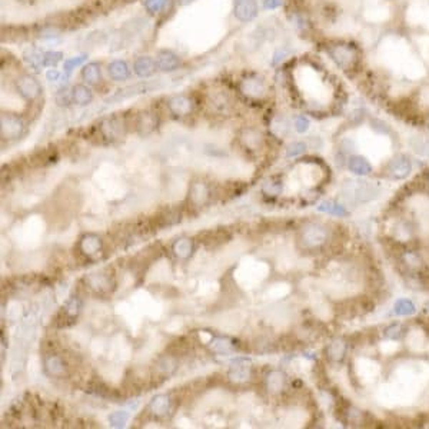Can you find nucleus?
Returning a JSON list of instances; mask_svg holds the SVG:
<instances>
[{"mask_svg":"<svg viewBox=\"0 0 429 429\" xmlns=\"http://www.w3.org/2000/svg\"><path fill=\"white\" fill-rule=\"evenodd\" d=\"M325 52L329 56V59L334 62L335 66L343 72H352L359 66L361 53H359V48L355 43L345 40L331 42L326 45Z\"/></svg>","mask_w":429,"mask_h":429,"instance_id":"obj_1","label":"nucleus"},{"mask_svg":"<svg viewBox=\"0 0 429 429\" xmlns=\"http://www.w3.org/2000/svg\"><path fill=\"white\" fill-rule=\"evenodd\" d=\"M329 231L323 223L320 222H308L300 228L299 231V243L305 249H318L328 242Z\"/></svg>","mask_w":429,"mask_h":429,"instance_id":"obj_2","label":"nucleus"},{"mask_svg":"<svg viewBox=\"0 0 429 429\" xmlns=\"http://www.w3.org/2000/svg\"><path fill=\"white\" fill-rule=\"evenodd\" d=\"M266 90L265 79L256 73H248L239 80V92L248 99H262L266 95Z\"/></svg>","mask_w":429,"mask_h":429,"instance_id":"obj_3","label":"nucleus"},{"mask_svg":"<svg viewBox=\"0 0 429 429\" xmlns=\"http://www.w3.org/2000/svg\"><path fill=\"white\" fill-rule=\"evenodd\" d=\"M345 189H346L345 193L348 195V198L355 199L356 202L361 203L371 202L372 199L378 198V195L381 193L379 186L371 182H348Z\"/></svg>","mask_w":429,"mask_h":429,"instance_id":"obj_4","label":"nucleus"},{"mask_svg":"<svg viewBox=\"0 0 429 429\" xmlns=\"http://www.w3.org/2000/svg\"><path fill=\"white\" fill-rule=\"evenodd\" d=\"M0 132L2 137L6 140H14L19 139L25 132V122L22 120L21 116L14 113H2L0 117Z\"/></svg>","mask_w":429,"mask_h":429,"instance_id":"obj_5","label":"nucleus"},{"mask_svg":"<svg viewBox=\"0 0 429 429\" xmlns=\"http://www.w3.org/2000/svg\"><path fill=\"white\" fill-rule=\"evenodd\" d=\"M17 93L28 102H33L42 95V86L37 79L30 75H22L14 82Z\"/></svg>","mask_w":429,"mask_h":429,"instance_id":"obj_6","label":"nucleus"},{"mask_svg":"<svg viewBox=\"0 0 429 429\" xmlns=\"http://www.w3.org/2000/svg\"><path fill=\"white\" fill-rule=\"evenodd\" d=\"M212 191L211 186L202 180H195L189 186L188 192V202L192 205V208H202L209 202Z\"/></svg>","mask_w":429,"mask_h":429,"instance_id":"obj_7","label":"nucleus"},{"mask_svg":"<svg viewBox=\"0 0 429 429\" xmlns=\"http://www.w3.org/2000/svg\"><path fill=\"white\" fill-rule=\"evenodd\" d=\"M85 285L96 293H109L115 286V280L109 273L95 272L85 278Z\"/></svg>","mask_w":429,"mask_h":429,"instance_id":"obj_8","label":"nucleus"},{"mask_svg":"<svg viewBox=\"0 0 429 429\" xmlns=\"http://www.w3.org/2000/svg\"><path fill=\"white\" fill-rule=\"evenodd\" d=\"M77 246H79L80 253L88 259L96 258L103 251L102 239H100V236L95 235V233H85L82 238L79 239Z\"/></svg>","mask_w":429,"mask_h":429,"instance_id":"obj_9","label":"nucleus"},{"mask_svg":"<svg viewBox=\"0 0 429 429\" xmlns=\"http://www.w3.org/2000/svg\"><path fill=\"white\" fill-rule=\"evenodd\" d=\"M168 109L171 112L172 115L179 116V117H183V116L191 115L192 110H193V102L192 99L188 95H183V93H179V95H173L168 99Z\"/></svg>","mask_w":429,"mask_h":429,"instance_id":"obj_10","label":"nucleus"},{"mask_svg":"<svg viewBox=\"0 0 429 429\" xmlns=\"http://www.w3.org/2000/svg\"><path fill=\"white\" fill-rule=\"evenodd\" d=\"M155 60H156L157 70H160L164 73H172V72H175L180 68V65H182L180 57L175 52L168 50V49L159 50Z\"/></svg>","mask_w":429,"mask_h":429,"instance_id":"obj_11","label":"nucleus"},{"mask_svg":"<svg viewBox=\"0 0 429 429\" xmlns=\"http://www.w3.org/2000/svg\"><path fill=\"white\" fill-rule=\"evenodd\" d=\"M99 130L102 133L103 137L109 139V140H115L117 137L123 136L125 133V123L120 117L117 116H110L103 119L100 125H99Z\"/></svg>","mask_w":429,"mask_h":429,"instance_id":"obj_12","label":"nucleus"},{"mask_svg":"<svg viewBox=\"0 0 429 429\" xmlns=\"http://www.w3.org/2000/svg\"><path fill=\"white\" fill-rule=\"evenodd\" d=\"M258 3L256 0H235L233 16L239 22H251L258 16Z\"/></svg>","mask_w":429,"mask_h":429,"instance_id":"obj_13","label":"nucleus"},{"mask_svg":"<svg viewBox=\"0 0 429 429\" xmlns=\"http://www.w3.org/2000/svg\"><path fill=\"white\" fill-rule=\"evenodd\" d=\"M43 366L49 376L52 378H63L68 374V366L59 355L48 354L43 359Z\"/></svg>","mask_w":429,"mask_h":429,"instance_id":"obj_14","label":"nucleus"},{"mask_svg":"<svg viewBox=\"0 0 429 429\" xmlns=\"http://www.w3.org/2000/svg\"><path fill=\"white\" fill-rule=\"evenodd\" d=\"M135 126H136L137 133L140 136H148L150 133H153L157 128V116L156 113L153 112H140L139 115L136 116V122H135Z\"/></svg>","mask_w":429,"mask_h":429,"instance_id":"obj_15","label":"nucleus"},{"mask_svg":"<svg viewBox=\"0 0 429 429\" xmlns=\"http://www.w3.org/2000/svg\"><path fill=\"white\" fill-rule=\"evenodd\" d=\"M412 171V164L408 157L399 155L388 164V173L392 179H403Z\"/></svg>","mask_w":429,"mask_h":429,"instance_id":"obj_16","label":"nucleus"},{"mask_svg":"<svg viewBox=\"0 0 429 429\" xmlns=\"http://www.w3.org/2000/svg\"><path fill=\"white\" fill-rule=\"evenodd\" d=\"M239 140L248 150H259L263 146V135L256 128H245L239 135Z\"/></svg>","mask_w":429,"mask_h":429,"instance_id":"obj_17","label":"nucleus"},{"mask_svg":"<svg viewBox=\"0 0 429 429\" xmlns=\"http://www.w3.org/2000/svg\"><path fill=\"white\" fill-rule=\"evenodd\" d=\"M265 385L269 394H272V395L280 394L286 385V375L283 374L282 371L272 369V371H269L268 375H266Z\"/></svg>","mask_w":429,"mask_h":429,"instance_id":"obj_18","label":"nucleus"},{"mask_svg":"<svg viewBox=\"0 0 429 429\" xmlns=\"http://www.w3.org/2000/svg\"><path fill=\"white\" fill-rule=\"evenodd\" d=\"M155 374H157L160 378H168L171 375L175 374L177 369V359L175 355H164L160 358H157L155 363Z\"/></svg>","mask_w":429,"mask_h":429,"instance_id":"obj_19","label":"nucleus"},{"mask_svg":"<svg viewBox=\"0 0 429 429\" xmlns=\"http://www.w3.org/2000/svg\"><path fill=\"white\" fill-rule=\"evenodd\" d=\"M156 70V60L150 56H139L133 62V72L139 77H150Z\"/></svg>","mask_w":429,"mask_h":429,"instance_id":"obj_20","label":"nucleus"},{"mask_svg":"<svg viewBox=\"0 0 429 429\" xmlns=\"http://www.w3.org/2000/svg\"><path fill=\"white\" fill-rule=\"evenodd\" d=\"M108 75L115 82H125L132 75L129 65L125 60H113L108 65Z\"/></svg>","mask_w":429,"mask_h":429,"instance_id":"obj_21","label":"nucleus"},{"mask_svg":"<svg viewBox=\"0 0 429 429\" xmlns=\"http://www.w3.org/2000/svg\"><path fill=\"white\" fill-rule=\"evenodd\" d=\"M348 352V343L341 338L331 341L325 348V354L329 361L341 362Z\"/></svg>","mask_w":429,"mask_h":429,"instance_id":"obj_22","label":"nucleus"},{"mask_svg":"<svg viewBox=\"0 0 429 429\" xmlns=\"http://www.w3.org/2000/svg\"><path fill=\"white\" fill-rule=\"evenodd\" d=\"M195 251V245L193 240L189 238H179L173 242L172 245V252L176 256L177 259L186 260L192 256V253Z\"/></svg>","mask_w":429,"mask_h":429,"instance_id":"obj_23","label":"nucleus"},{"mask_svg":"<svg viewBox=\"0 0 429 429\" xmlns=\"http://www.w3.org/2000/svg\"><path fill=\"white\" fill-rule=\"evenodd\" d=\"M348 168H349V171L355 175H358V176H366L372 172V165L369 164L368 159L359 156V155H354V156L349 157Z\"/></svg>","mask_w":429,"mask_h":429,"instance_id":"obj_24","label":"nucleus"},{"mask_svg":"<svg viewBox=\"0 0 429 429\" xmlns=\"http://www.w3.org/2000/svg\"><path fill=\"white\" fill-rule=\"evenodd\" d=\"M171 405L172 401L169 395L159 394V395L153 396L152 401L149 402V411L155 416H165L171 411Z\"/></svg>","mask_w":429,"mask_h":429,"instance_id":"obj_25","label":"nucleus"},{"mask_svg":"<svg viewBox=\"0 0 429 429\" xmlns=\"http://www.w3.org/2000/svg\"><path fill=\"white\" fill-rule=\"evenodd\" d=\"M72 99L77 106H86L93 100V92L88 85H75L72 88Z\"/></svg>","mask_w":429,"mask_h":429,"instance_id":"obj_26","label":"nucleus"},{"mask_svg":"<svg viewBox=\"0 0 429 429\" xmlns=\"http://www.w3.org/2000/svg\"><path fill=\"white\" fill-rule=\"evenodd\" d=\"M82 79L86 85H97L102 79V70L99 63L90 62L88 65H85L82 69Z\"/></svg>","mask_w":429,"mask_h":429,"instance_id":"obj_27","label":"nucleus"},{"mask_svg":"<svg viewBox=\"0 0 429 429\" xmlns=\"http://www.w3.org/2000/svg\"><path fill=\"white\" fill-rule=\"evenodd\" d=\"M211 351L218 355H229L235 351V342L225 336H219L211 342Z\"/></svg>","mask_w":429,"mask_h":429,"instance_id":"obj_28","label":"nucleus"},{"mask_svg":"<svg viewBox=\"0 0 429 429\" xmlns=\"http://www.w3.org/2000/svg\"><path fill=\"white\" fill-rule=\"evenodd\" d=\"M251 378H252V369L246 365L232 368L228 374V379L233 383H245V382L251 381Z\"/></svg>","mask_w":429,"mask_h":429,"instance_id":"obj_29","label":"nucleus"},{"mask_svg":"<svg viewBox=\"0 0 429 429\" xmlns=\"http://www.w3.org/2000/svg\"><path fill=\"white\" fill-rule=\"evenodd\" d=\"M80 300L77 296H70V299L66 300V303L62 308V315L65 316V319L75 320L79 314H80Z\"/></svg>","mask_w":429,"mask_h":429,"instance_id":"obj_30","label":"nucleus"},{"mask_svg":"<svg viewBox=\"0 0 429 429\" xmlns=\"http://www.w3.org/2000/svg\"><path fill=\"white\" fill-rule=\"evenodd\" d=\"M209 105H211V108H213V109L216 110V112H226L228 110V108H229V105H231V100H229V96L226 95L225 92H222V90H216L215 93H212L211 96H209Z\"/></svg>","mask_w":429,"mask_h":429,"instance_id":"obj_31","label":"nucleus"},{"mask_svg":"<svg viewBox=\"0 0 429 429\" xmlns=\"http://www.w3.org/2000/svg\"><path fill=\"white\" fill-rule=\"evenodd\" d=\"M271 130L278 137H285L291 132V123H289V120L286 119L285 116H276V117H273V120L271 122Z\"/></svg>","mask_w":429,"mask_h":429,"instance_id":"obj_32","label":"nucleus"},{"mask_svg":"<svg viewBox=\"0 0 429 429\" xmlns=\"http://www.w3.org/2000/svg\"><path fill=\"white\" fill-rule=\"evenodd\" d=\"M318 209L320 212H325V213H329V215H334V216H338V218H343L346 216L348 212L346 209L341 206L339 203H336L334 200H325L318 206Z\"/></svg>","mask_w":429,"mask_h":429,"instance_id":"obj_33","label":"nucleus"},{"mask_svg":"<svg viewBox=\"0 0 429 429\" xmlns=\"http://www.w3.org/2000/svg\"><path fill=\"white\" fill-rule=\"evenodd\" d=\"M283 191V183L282 180H276V179H269L266 180L265 183L262 185V193L265 196H269V198H276L279 196L280 193Z\"/></svg>","mask_w":429,"mask_h":429,"instance_id":"obj_34","label":"nucleus"},{"mask_svg":"<svg viewBox=\"0 0 429 429\" xmlns=\"http://www.w3.org/2000/svg\"><path fill=\"white\" fill-rule=\"evenodd\" d=\"M415 305L409 299H398L394 305V312L399 316H408V315L415 314Z\"/></svg>","mask_w":429,"mask_h":429,"instance_id":"obj_35","label":"nucleus"},{"mask_svg":"<svg viewBox=\"0 0 429 429\" xmlns=\"http://www.w3.org/2000/svg\"><path fill=\"white\" fill-rule=\"evenodd\" d=\"M25 59L29 63V66H32L36 70H39L40 68H45V53H40L34 49H30L29 52H26Z\"/></svg>","mask_w":429,"mask_h":429,"instance_id":"obj_36","label":"nucleus"},{"mask_svg":"<svg viewBox=\"0 0 429 429\" xmlns=\"http://www.w3.org/2000/svg\"><path fill=\"white\" fill-rule=\"evenodd\" d=\"M402 259H403V263L408 266L409 269H412V271H416V269L422 268L423 260L416 252H412V251L405 252L403 253V256H402Z\"/></svg>","mask_w":429,"mask_h":429,"instance_id":"obj_37","label":"nucleus"},{"mask_svg":"<svg viewBox=\"0 0 429 429\" xmlns=\"http://www.w3.org/2000/svg\"><path fill=\"white\" fill-rule=\"evenodd\" d=\"M128 421H129V414L125 411H115L109 415V423L115 428L125 426V423H128Z\"/></svg>","mask_w":429,"mask_h":429,"instance_id":"obj_38","label":"nucleus"},{"mask_svg":"<svg viewBox=\"0 0 429 429\" xmlns=\"http://www.w3.org/2000/svg\"><path fill=\"white\" fill-rule=\"evenodd\" d=\"M394 235H395V238L399 239V240H408V239L412 238L414 232H412V228H411L408 223L399 222V223L394 228Z\"/></svg>","mask_w":429,"mask_h":429,"instance_id":"obj_39","label":"nucleus"},{"mask_svg":"<svg viewBox=\"0 0 429 429\" xmlns=\"http://www.w3.org/2000/svg\"><path fill=\"white\" fill-rule=\"evenodd\" d=\"M88 57L85 55L82 56H73V57H69V59H66V60L63 62V73H66L68 76H70V73L75 70V68H77V66H80L83 62L86 60Z\"/></svg>","mask_w":429,"mask_h":429,"instance_id":"obj_40","label":"nucleus"},{"mask_svg":"<svg viewBox=\"0 0 429 429\" xmlns=\"http://www.w3.org/2000/svg\"><path fill=\"white\" fill-rule=\"evenodd\" d=\"M307 148H308V143H305V142H300V140H298V142H292L289 146H288V148H286V156L288 157L299 156V155H302V153H305Z\"/></svg>","mask_w":429,"mask_h":429,"instance_id":"obj_41","label":"nucleus"},{"mask_svg":"<svg viewBox=\"0 0 429 429\" xmlns=\"http://www.w3.org/2000/svg\"><path fill=\"white\" fill-rule=\"evenodd\" d=\"M383 335H385V338H388L391 341H398L403 335V326H402L401 323H392L391 326L385 329Z\"/></svg>","mask_w":429,"mask_h":429,"instance_id":"obj_42","label":"nucleus"},{"mask_svg":"<svg viewBox=\"0 0 429 429\" xmlns=\"http://www.w3.org/2000/svg\"><path fill=\"white\" fill-rule=\"evenodd\" d=\"M56 102L59 103L60 106H69L70 103H73V99H72V89H60V90L57 92V95H56Z\"/></svg>","mask_w":429,"mask_h":429,"instance_id":"obj_43","label":"nucleus"},{"mask_svg":"<svg viewBox=\"0 0 429 429\" xmlns=\"http://www.w3.org/2000/svg\"><path fill=\"white\" fill-rule=\"evenodd\" d=\"M168 0H145V9L152 14L159 13L166 5Z\"/></svg>","mask_w":429,"mask_h":429,"instance_id":"obj_44","label":"nucleus"},{"mask_svg":"<svg viewBox=\"0 0 429 429\" xmlns=\"http://www.w3.org/2000/svg\"><path fill=\"white\" fill-rule=\"evenodd\" d=\"M309 126H311V122H309V119H308L307 116H296L295 120H293V128H295V130H296L298 133H305V132H308Z\"/></svg>","mask_w":429,"mask_h":429,"instance_id":"obj_45","label":"nucleus"},{"mask_svg":"<svg viewBox=\"0 0 429 429\" xmlns=\"http://www.w3.org/2000/svg\"><path fill=\"white\" fill-rule=\"evenodd\" d=\"M62 59H63V53H60V52H56V50L48 52V53H45V66L55 68Z\"/></svg>","mask_w":429,"mask_h":429,"instance_id":"obj_46","label":"nucleus"},{"mask_svg":"<svg viewBox=\"0 0 429 429\" xmlns=\"http://www.w3.org/2000/svg\"><path fill=\"white\" fill-rule=\"evenodd\" d=\"M292 53V50L289 48H285V46H282V48H279L275 53H273V59H272V65L273 66H276V65H279L280 62H283L286 59V57H289V55Z\"/></svg>","mask_w":429,"mask_h":429,"instance_id":"obj_47","label":"nucleus"},{"mask_svg":"<svg viewBox=\"0 0 429 429\" xmlns=\"http://www.w3.org/2000/svg\"><path fill=\"white\" fill-rule=\"evenodd\" d=\"M371 128H372L376 133H379V135H388L389 132H391L388 125L385 122H382V120H379V119H374V120L371 122Z\"/></svg>","mask_w":429,"mask_h":429,"instance_id":"obj_48","label":"nucleus"},{"mask_svg":"<svg viewBox=\"0 0 429 429\" xmlns=\"http://www.w3.org/2000/svg\"><path fill=\"white\" fill-rule=\"evenodd\" d=\"M346 416H348V421H349V422L358 423L359 421H361L362 414H361V411H359V409L349 408V409H348V412H346Z\"/></svg>","mask_w":429,"mask_h":429,"instance_id":"obj_49","label":"nucleus"},{"mask_svg":"<svg viewBox=\"0 0 429 429\" xmlns=\"http://www.w3.org/2000/svg\"><path fill=\"white\" fill-rule=\"evenodd\" d=\"M60 75L62 73L57 69L50 68L48 72H46V79H48L49 82H57V80L60 79Z\"/></svg>","mask_w":429,"mask_h":429,"instance_id":"obj_50","label":"nucleus"},{"mask_svg":"<svg viewBox=\"0 0 429 429\" xmlns=\"http://www.w3.org/2000/svg\"><path fill=\"white\" fill-rule=\"evenodd\" d=\"M282 6V0H263V7L266 10H275Z\"/></svg>","mask_w":429,"mask_h":429,"instance_id":"obj_51","label":"nucleus"},{"mask_svg":"<svg viewBox=\"0 0 429 429\" xmlns=\"http://www.w3.org/2000/svg\"><path fill=\"white\" fill-rule=\"evenodd\" d=\"M341 148L345 153H349V152H354L356 145H355V140H352V139H345V140L342 142Z\"/></svg>","mask_w":429,"mask_h":429,"instance_id":"obj_52","label":"nucleus"},{"mask_svg":"<svg viewBox=\"0 0 429 429\" xmlns=\"http://www.w3.org/2000/svg\"><path fill=\"white\" fill-rule=\"evenodd\" d=\"M193 2H195V0H177V3H179L180 6H189Z\"/></svg>","mask_w":429,"mask_h":429,"instance_id":"obj_53","label":"nucleus"},{"mask_svg":"<svg viewBox=\"0 0 429 429\" xmlns=\"http://www.w3.org/2000/svg\"><path fill=\"white\" fill-rule=\"evenodd\" d=\"M426 309H428V311H429V303H428V305H426Z\"/></svg>","mask_w":429,"mask_h":429,"instance_id":"obj_54","label":"nucleus"},{"mask_svg":"<svg viewBox=\"0 0 429 429\" xmlns=\"http://www.w3.org/2000/svg\"><path fill=\"white\" fill-rule=\"evenodd\" d=\"M428 183H429V175H428Z\"/></svg>","mask_w":429,"mask_h":429,"instance_id":"obj_55","label":"nucleus"}]
</instances>
